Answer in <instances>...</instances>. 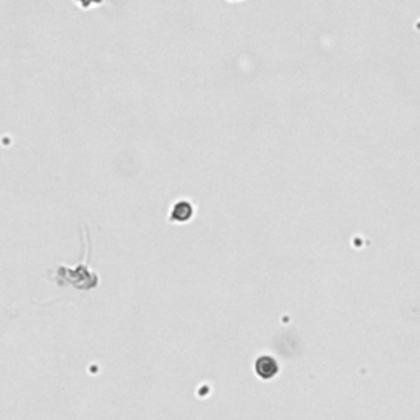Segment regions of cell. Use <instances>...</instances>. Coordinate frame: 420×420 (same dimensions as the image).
<instances>
[{"label":"cell","instance_id":"2","mask_svg":"<svg viewBox=\"0 0 420 420\" xmlns=\"http://www.w3.org/2000/svg\"><path fill=\"white\" fill-rule=\"evenodd\" d=\"M255 373L261 381H271L279 374V363L273 356L261 355L255 361Z\"/></svg>","mask_w":420,"mask_h":420},{"label":"cell","instance_id":"3","mask_svg":"<svg viewBox=\"0 0 420 420\" xmlns=\"http://www.w3.org/2000/svg\"><path fill=\"white\" fill-rule=\"evenodd\" d=\"M192 215V207L189 202H178L173 209V214H171V220L174 222H186V220L191 219Z\"/></svg>","mask_w":420,"mask_h":420},{"label":"cell","instance_id":"1","mask_svg":"<svg viewBox=\"0 0 420 420\" xmlns=\"http://www.w3.org/2000/svg\"><path fill=\"white\" fill-rule=\"evenodd\" d=\"M56 278H58V281H60V284L72 282L76 287H79V289H92L97 284L96 274L89 273L87 263H84L80 268H78L76 271L66 269V268H62V266H60V268H58V276Z\"/></svg>","mask_w":420,"mask_h":420}]
</instances>
